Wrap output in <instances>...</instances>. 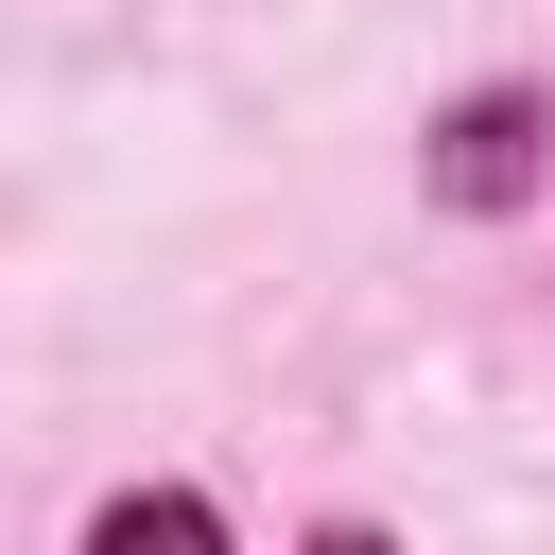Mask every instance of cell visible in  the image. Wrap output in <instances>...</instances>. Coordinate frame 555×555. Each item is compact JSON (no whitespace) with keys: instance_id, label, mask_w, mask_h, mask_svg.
Here are the masks:
<instances>
[{"instance_id":"1","label":"cell","mask_w":555,"mask_h":555,"mask_svg":"<svg viewBox=\"0 0 555 555\" xmlns=\"http://www.w3.org/2000/svg\"><path fill=\"white\" fill-rule=\"evenodd\" d=\"M434 173H451V208H503V191L538 173V104H520V87H486V104L451 121V156H434Z\"/></svg>"},{"instance_id":"2","label":"cell","mask_w":555,"mask_h":555,"mask_svg":"<svg viewBox=\"0 0 555 555\" xmlns=\"http://www.w3.org/2000/svg\"><path fill=\"white\" fill-rule=\"evenodd\" d=\"M87 555H225V520H208L191 486H121V503L87 520Z\"/></svg>"}]
</instances>
